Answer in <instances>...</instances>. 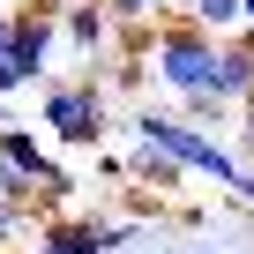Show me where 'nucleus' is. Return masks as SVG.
<instances>
[{
	"mask_svg": "<svg viewBox=\"0 0 254 254\" xmlns=\"http://www.w3.org/2000/svg\"><path fill=\"white\" fill-rule=\"evenodd\" d=\"M135 142H150V150H165V157H180L194 180H217V187H239V150H224L209 127H194V120H180L172 105H135Z\"/></svg>",
	"mask_w": 254,
	"mask_h": 254,
	"instance_id": "obj_1",
	"label": "nucleus"
},
{
	"mask_svg": "<svg viewBox=\"0 0 254 254\" xmlns=\"http://www.w3.org/2000/svg\"><path fill=\"white\" fill-rule=\"evenodd\" d=\"M150 75H157V90H165L172 105L194 97V90L217 97V30H202L194 15L157 23V38H150Z\"/></svg>",
	"mask_w": 254,
	"mask_h": 254,
	"instance_id": "obj_2",
	"label": "nucleus"
},
{
	"mask_svg": "<svg viewBox=\"0 0 254 254\" xmlns=\"http://www.w3.org/2000/svg\"><path fill=\"white\" fill-rule=\"evenodd\" d=\"M38 112H45V135L60 150H97L105 142V82L75 75V82H38Z\"/></svg>",
	"mask_w": 254,
	"mask_h": 254,
	"instance_id": "obj_3",
	"label": "nucleus"
},
{
	"mask_svg": "<svg viewBox=\"0 0 254 254\" xmlns=\"http://www.w3.org/2000/svg\"><path fill=\"white\" fill-rule=\"evenodd\" d=\"M8 53L30 82L53 75V53H60V0H23L15 23H8Z\"/></svg>",
	"mask_w": 254,
	"mask_h": 254,
	"instance_id": "obj_4",
	"label": "nucleus"
},
{
	"mask_svg": "<svg viewBox=\"0 0 254 254\" xmlns=\"http://www.w3.org/2000/svg\"><path fill=\"white\" fill-rule=\"evenodd\" d=\"M112 45H120V23L97 8V0H67V8H60V53H75L82 75L112 67Z\"/></svg>",
	"mask_w": 254,
	"mask_h": 254,
	"instance_id": "obj_5",
	"label": "nucleus"
},
{
	"mask_svg": "<svg viewBox=\"0 0 254 254\" xmlns=\"http://www.w3.org/2000/svg\"><path fill=\"white\" fill-rule=\"evenodd\" d=\"M120 172L135 180L142 194H172V187H187V180H194L180 157H165V150H150V142H135V150H127V157H120Z\"/></svg>",
	"mask_w": 254,
	"mask_h": 254,
	"instance_id": "obj_6",
	"label": "nucleus"
},
{
	"mask_svg": "<svg viewBox=\"0 0 254 254\" xmlns=\"http://www.w3.org/2000/svg\"><path fill=\"white\" fill-rule=\"evenodd\" d=\"M187 15H194L202 30H217V38H232V30L247 23V8H239V0H187Z\"/></svg>",
	"mask_w": 254,
	"mask_h": 254,
	"instance_id": "obj_7",
	"label": "nucleus"
},
{
	"mask_svg": "<svg viewBox=\"0 0 254 254\" xmlns=\"http://www.w3.org/2000/svg\"><path fill=\"white\" fill-rule=\"evenodd\" d=\"M172 112H180V120H194V127H209V135H217V127H224V120H232L239 105H224V97H209V90H194V97H180Z\"/></svg>",
	"mask_w": 254,
	"mask_h": 254,
	"instance_id": "obj_8",
	"label": "nucleus"
},
{
	"mask_svg": "<svg viewBox=\"0 0 254 254\" xmlns=\"http://www.w3.org/2000/svg\"><path fill=\"white\" fill-rule=\"evenodd\" d=\"M232 150H239V165H254V97L239 105V142H232Z\"/></svg>",
	"mask_w": 254,
	"mask_h": 254,
	"instance_id": "obj_9",
	"label": "nucleus"
},
{
	"mask_svg": "<svg viewBox=\"0 0 254 254\" xmlns=\"http://www.w3.org/2000/svg\"><path fill=\"white\" fill-rule=\"evenodd\" d=\"M23 82H30V75H23V67H15V53H8V45H0V97H15V90H23Z\"/></svg>",
	"mask_w": 254,
	"mask_h": 254,
	"instance_id": "obj_10",
	"label": "nucleus"
},
{
	"mask_svg": "<svg viewBox=\"0 0 254 254\" xmlns=\"http://www.w3.org/2000/svg\"><path fill=\"white\" fill-rule=\"evenodd\" d=\"M232 194H239V202H254V165L239 172V187H232Z\"/></svg>",
	"mask_w": 254,
	"mask_h": 254,
	"instance_id": "obj_11",
	"label": "nucleus"
},
{
	"mask_svg": "<svg viewBox=\"0 0 254 254\" xmlns=\"http://www.w3.org/2000/svg\"><path fill=\"white\" fill-rule=\"evenodd\" d=\"M142 8H172V0H142Z\"/></svg>",
	"mask_w": 254,
	"mask_h": 254,
	"instance_id": "obj_12",
	"label": "nucleus"
},
{
	"mask_svg": "<svg viewBox=\"0 0 254 254\" xmlns=\"http://www.w3.org/2000/svg\"><path fill=\"white\" fill-rule=\"evenodd\" d=\"M239 8H247V23H254V0H239Z\"/></svg>",
	"mask_w": 254,
	"mask_h": 254,
	"instance_id": "obj_13",
	"label": "nucleus"
},
{
	"mask_svg": "<svg viewBox=\"0 0 254 254\" xmlns=\"http://www.w3.org/2000/svg\"><path fill=\"white\" fill-rule=\"evenodd\" d=\"M0 254H23V247H0Z\"/></svg>",
	"mask_w": 254,
	"mask_h": 254,
	"instance_id": "obj_14",
	"label": "nucleus"
}]
</instances>
